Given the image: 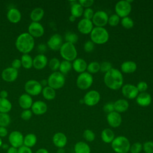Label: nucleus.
<instances>
[{
	"instance_id": "nucleus-21",
	"label": "nucleus",
	"mask_w": 153,
	"mask_h": 153,
	"mask_svg": "<svg viewBox=\"0 0 153 153\" xmlns=\"http://www.w3.org/2000/svg\"><path fill=\"white\" fill-rule=\"evenodd\" d=\"M47 57L43 54L36 55L33 59V66L36 69H42L47 65Z\"/></svg>"
},
{
	"instance_id": "nucleus-11",
	"label": "nucleus",
	"mask_w": 153,
	"mask_h": 153,
	"mask_svg": "<svg viewBox=\"0 0 153 153\" xmlns=\"http://www.w3.org/2000/svg\"><path fill=\"white\" fill-rule=\"evenodd\" d=\"M24 136L19 131H13L8 136V141L11 146L19 148L23 145Z\"/></svg>"
},
{
	"instance_id": "nucleus-42",
	"label": "nucleus",
	"mask_w": 153,
	"mask_h": 153,
	"mask_svg": "<svg viewBox=\"0 0 153 153\" xmlns=\"http://www.w3.org/2000/svg\"><path fill=\"white\" fill-rule=\"evenodd\" d=\"M142 150V144L139 142L133 143L130 148V153H140Z\"/></svg>"
},
{
	"instance_id": "nucleus-37",
	"label": "nucleus",
	"mask_w": 153,
	"mask_h": 153,
	"mask_svg": "<svg viewBox=\"0 0 153 153\" xmlns=\"http://www.w3.org/2000/svg\"><path fill=\"white\" fill-rule=\"evenodd\" d=\"M11 123V118L8 113H0V127H6Z\"/></svg>"
},
{
	"instance_id": "nucleus-48",
	"label": "nucleus",
	"mask_w": 153,
	"mask_h": 153,
	"mask_svg": "<svg viewBox=\"0 0 153 153\" xmlns=\"http://www.w3.org/2000/svg\"><path fill=\"white\" fill-rule=\"evenodd\" d=\"M94 11L91 8H87L84 10L83 12V16H84V19H88V20H91L92 19L93 16H94Z\"/></svg>"
},
{
	"instance_id": "nucleus-60",
	"label": "nucleus",
	"mask_w": 153,
	"mask_h": 153,
	"mask_svg": "<svg viewBox=\"0 0 153 153\" xmlns=\"http://www.w3.org/2000/svg\"><path fill=\"white\" fill-rule=\"evenodd\" d=\"M40 84L42 85V87H47V85H48L47 79H42L40 82Z\"/></svg>"
},
{
	"instance_id": "nucleus-20",
	"label": "nucleus",
	"mask_w": 153,
	"mask_h": 153,
	"mask_svg": "<svg viewBox=\"0 0 153 153\" xmlns=\"http://www.w3.org/2000/svg\"><path fill=\"white\" fill-rule=\"evenodd\" d=\"M53 143L58 148H63L68 142L66 136L62 132H57L53 136Z\"/></svg>"
},
{
	"instance_id": "nucleus-25",
	"label": "nucleus",
	"mask_w": 153,
	"mask_h": 153,
	"mask_svg": "<svg viewBox=\"0 0 153 153\" xmlns=\"http://www.w3.org/2000/svg\"><path fill=\"white\" fill-rule=\"evenodd\" d=\"M72 65V68L74 69V71L80 74L84 72L87 67V62L84 59L81 58H78L74 60Z\"/></svg>"
},
{
	"instance_id": "nucleus-4",
	"label": "nucleus",
	"mask_w": 153,
	"mask_h": 153,
	"mask_svg": "<svg viewBox=\"0 0 153 153\" xmlns=\"http://www.w3.org/2000/svg\"><path fill=\"white\" fill-rule=\"evenodd\" d=\"M90 38L94 44H103L108 41L109 33L104 27H95L90 33Z\"/></svg>"
},
{
	"instance_id": "nucleus-7",
	"label": "nucleus",
	"mask_w": 153,
	"mask_h": 153,
	"mask_svg": "<svg viewBox=\"0 0 153 153\" xmlns=\"http://www.w3.org/2000/svg\"><path fill=\"white\" fill-rule=\"evenodd\" d=\"M93 82L91 74L87 72L80 74L76 79V85L81 90H86L90 87Z\"/></svg>"
},
{
	"instance_id": "nucleus-6",
	"label": "nucleus",
	"mask_w": 153,
	"mask_h": 153,
	"mask_svg": "<svg viewBox=\"0 0 153 153\" xmlns=\"http://www.w3.org/2000/svg\"><path fill=\"white\" fill-rule=\"evenodd\" d=\"M47 81L49 87L54 90L59 89L65 85V78L60 72H54L48 76Z\"/></svg>"
},
{
	"instance_id": "nucleus-29",
	"label": "nucleus",
	"mask_w": 153,
	"mask_h": 153,
	"mask_svg": "<svg viewBox=\"0 0 153 153\" xmlns=\"http://www.w3.org/2000/svg\"><path fill=\"white\" fill-rule=\"evenodd\" d=\"M75 153H90L91 149L89 145L82 141L78 142L74 146Z\"/></svg>"
},
{
	"instance_id": "nucleus-3",
	"label": "nucleus",
	"mask_w": 153,
	"mask_h": 153,
	"mask_svg": "<svg viewBox=\"0 0 153 153\" xmlns=\"http://www.w3.org/2000/svg\"><path fill=\"white\" fill-rule=\"evenodd\" d=\"M130 143L128 139L124 136H118L111 142V147L116 153H127L129 152Z\"/></svg>"
},
{
	"instance_id": "nucleus-13",
	"label": "nucleus",
	"mask_w": 153,
	"mask_h": 153,
	"mask_svg": "<svg viewBox=\"0 0 153 153\" xmlns=\"http://www.w3.org/2000/svg\"><path fill=\"white\" fill-rule=\"evenodd\" d=\"M121 92L123 96L128 99H133L136 98L139 93L136 86L130 84H127L123 85L122 87Z\"/></svg>"
},
{
	"instance_id": "nucleus-46",
	"label": "nucleus",
	"mask_w": 153,
	"mask_h": 153,
	"mask_svg": "<svg viewBox=\"0 0 153 153\" xmlns=\"http://www.w3.org/2000/svg\"><path fill=\"white\" fill-rule=\"evenodd\" d=\"M112 68V65L109 62H103L101 64H100V71L102 72L106 73Z\"/></svg>"
},
{
	"instance_id": "nucleus-30",
	"label": "nucleus",
	"mask_w": 153,
	"mask_h": 153,
	"mask_svg": "<svg viewBox=\"0 0 153 153\" xmlns=\"http://www.w3.org/2000/svg\"><path fill=\"white\" fill-rule=\"evenodd\" d=\"M44 11L42 8H34L30 13V17L33 22H39L44 17Z\"/></svg>"
},
{
	"instance_id": "nucleus-26",
	"label": "nucleus",
	"mask_w": 153,
	"mask_h": 153,
	"mask_svg": "<svg viewBox=\"0 0 153 153\" xmlns=\"http://www.w3.org/2000/svg\"><path fill=\"white\" fill-rule=\"evenodd\" d=\"M115 111L120 113L124 112L127 110L129 106L128 102L125 99H118L114 103Z\"/></svg>"
},
{
	"instance_id": "nucleus-43",
	"label": "nucleus",
	"mask_w": 153,
	"mask_h": 153,
	"mask_svg": "<svg viewBox=\"0 0 153 153\" xmlns=\"http://www.w3.org/2000/svg\"><path fill=\"white\" fill-rule=\"evenodd\" d=\"M60 64V62L59 60L56 57H54L50 60L48 63V66L52 71H56L59 68Z\"/></svg>"
},
{
	"instance_id": "nucleus-28",
	"label": "nucleus",
	"mask_w": 153,
	"mask_h": 153,
	"mask_svg": "<svg viewBox=\"0 0 153 153\" xmlns=\"http://www.w3.org/2000/svg\"><path fill=\"white\" fill-rule=\"evenodd\" d=\"M137 69V65L133 61H126L124 62L121 65V69L122 72L126 74H131Z\"/></svg>"
},
{
	"instance_id": "nucleus-17",
	"label": "nucleus",
	"mask_w": 153,
	"mask_h": 153,
	"mask_svg": "<svg viewBox=\"0 0 153 153\" xmlns=\"http://www.w3.org/2000/svg\"><path fill=\"white\" fill-rule=\"evenodd\" d=\"M77 28L80 33L87 35L91 33L93 29V24L91 20L82 19L78 23Z\"/></svg>"
},
{
	"instance_id": "nucleus-51",
	"label": "nucleus",
	"mask_w": 153,
	"mask_h": 153,
	"mask_svg": "<svg viewBox=\"0 0 153 153\" xmlns=\"http://www.w3.org/2000/svg\"><path fill=\"white\" fill-rule=\"evenodd\" d=\"M103 109L105 112L107 113H111L113 111H115L114 110V103H106L103 107Z\"/></svg>"
},
{
	"instance_id": "nucleus-52",
	"label": "nucleus",
	"mask_w": 153,
	"mask_h": 153,
	"mask_svg": "<svg viewBox=\"0 0 153 153\" xmlns=\"http://www.w3.org/2000/svg\"><path fill=\"white\" fill-rule=\"evenodd\" d=\"M78 3L82 7L85 8H90L93 3L94 1L93 0H79L78 1Z\"/></svg>"
},
{
	"instance_id": "nucleus-41",
	"label": "nucleus",
	"mask_w": 153,
	"mask_h": 153,
	"mask_svg": "<svg viewBox=\"0 0 153 153\" xmlns=\"http://www.w3.org/2000/svg\"><path fill=\"white\" fill-rule=\"evenodd\" d=\"M83 137L85 140L91 142L95 139L96 136L92 130L90 129H87L83 133Z\"/></svg>"
},
{
	"instance_id": "nucleus-19",
	"label": "nucleus",
	"mask_w": 153,
	"mask_h": 153,
	"mask_svg": "<svg viewBox=\"0 0 153 153\" xmlns=\"http://www.w3.org/2000/svg\"><path fill=\"white\" fill-rule=\"evenodd\" d=\"M48 107L47 104L41 100H37L33 103L31 106L32 113L36 115H41L45 114L47 111Z\"/></svg>"
},
{
	"instance_id": "nucleus-40",
	"label": "nucleus",
	"mask_w": 153,
	"mask_h": 153,
	"mask_svg": "<svg viewBox=\"0 0 153 153\" xmlns=\"http://www.w3.org/2000/svg\"><path fill=\"white\" fill-rule=\"evenodd\" d=\"M121 25L124 28L127 29L132 28L134 26V22L133 20L128 16L123 17L121 21Z\"/></svg>"
},
{
	"instance_id": "nucleus-63",
	"label": "nucleus",
	"mask_w": 153,
	"mask_h": 153,
	"mask_svg": "<svg viewBox=\"0 0 153 153\" xmlns=\"http://www.w3.org/2000/svg\"><path fill=\"white\" fill-rule=\"evenodd\" d=\"M3 149H7V150L9 148V146H8V145H7V144H2V146H1Z\"/></svg>"
},
{
	"instance_id": "nucleus-55",
	"label": "nucleus",
	"mask_w": 153,
	"mask_h": 153,
	"mask_svg": "<svg viewBox=\"0 0 153 153\" xmlns=\"http://www.w3.org/2000/svg\"><path fill=\"white\" fill-rule=\"evenodd\" d=\"M47 47L46 45L42 43L39 44L36 48V50L39 53V54H43V53L47 51Z\"/></svg>"
},
{
	"instance_id": "nucleus-33",
	"label": "nucleus",
	"mask_w": 153,
	"mask_h": 153,
	"mask_svg": "<svg viewBox=\"0 0 153 153\" xmlns=\"http://www.w3.org/2000/svg\"><path fill=\"white\" fill-rule=\"evenodd\" d=\"M42 94L44 99L48 100H51L54 99L56 94L55 90L49 86L45 87L42 88Z\"/></svg>"
},
{
	"instance_id": "nucleus-45",
	"label": "nucleus",
	"mask_w": 153,
	"mask_h": 153,
	"mask_svg": "<svg viewBox=\"0 0 153 153\" xmlns=\"http://www.w3.org/2000/svg\"><path fill=\"white\" fill-rule=\"evenodd\" d=\"M119 22H120V17L117 16L116 14H112L108 18V23L111 26H115L118 25Z\"/></svg>"
},
{
	"instance_id": "nucleus-36",
	"label": "nucleus",
	"mask_w": 153,
	"mask_h": 153,
	"mask_svg": "<svg viewBox=\"0 0 153 153\" xmlns=\"http://www.w3.org/2000/svg\"><path fill=\"white\" fill-rule=\"evenodd\" d=\"M72 68V65L70 62L67 60H63L60 62L59 69L60 70V73L62 74H66L71 70Z\"/></svg>"
},
{
	"instance_id": "nucleus-58",
	"label": "nucleus",
	"mask_w": 153,
	"mask_h": 153,
	"mask_svg": "<svg viewBox=\"0 0 153 153\" xmlns=\"http://www.w3.org/2000/svg\"><path fill=\"white\" fill-rule=\"evenodd\" d=\"M8 92L6 90H2L0 92V97L1 98H4V99H7L8 97Z\"/></svg>"
},
{
	"instance_id": "nucleus-35",
	"label": "nucleus",
	"mask_w": 153,
	"mask_h": 153,
	"mask_svg": "<svg viewBox=\"0 0 153 153\" xmlns=\"http://www.w3.org/2000/svg\"><path fill=\"white\" fill-rule=\"evenodd\" d=\"M20 60L22 66L25 69H30L33 66V59L29 54H23Z\"/></svg>"
},
{
	"instance_id": "nucleus-32",
	"label": "nucleus",
	"mask_w": 153,
	"mask_h": 153,
	"mask_svg": "<svg viewBox=\"0 0 153 153\" xmlns=\"http://www.w3.org/2000/svg\"><path fill=\"white\" fill-rule=\"evenodd\" d=\"M84 10L83 7L78 3L75 2L74 4H72L71 8V15L74 16V17H79L83 14Z\"/></svg>"
},
{
	"instance_id": "nucleus-61",
	"label": "nucleus",
	"mask_w": 153,
	"mask_h": 153,
	"mask_svg": "<svg viewBox=\"0 0 153 153\" xmlns=\"http://www.w3.org/2000/svg\"><path fill=\"white\" fill-rule=\"evenodd\" d=\"M69 20L70 22H74V21L76 20V17H74V16H72V15H71V16H69Z\"/></svg>"
},
{
	"instance_id": "nucleus-34",
	"label": "nucleus",
	"mask_w": 153,
	"mask_h": 153,
	"mask_svg": "<svg viewBox=\"0 0 153 153\" xmlns=\"http://www.w3.org/2000/svg\"><path fill=\"white\" fill-rule=\"evenodd\" d=\"M12 108L11 103L7 99L0 98V113H8Z\"/></svg>"
},
{
	"instance_id": "nucleus-8",
	"label": "nucleus",
	"mask_w": 153,
	"mask_h": 153,
	"mask_svg": "<svg viewBox=\"0 0 153 153\" xmlns=\"http://www.w3.org/2000/svg\"><path fill=\"white\" fill-rule=\"evenodd\" d=\"M25 90L30 96H37L42 92V87L38 81L30 79L25 83Z\"/></svg>"
},
{
	"instance_id": "nucleus-31",
	"label": "nucleus",
	"mask_w": 153,
	"mask_h": 153,
	"mask_svg": "<svg viewBox=\"0 0 153 153\" xmlns=\"http://www.w3.org/2000/svg\"><path fill=\"white\" fill-rule=\"evenodd\" d=\"M37 142V137L36 135L33 133L27 134L24 137L23 140V145L31 148L34 146Z\"/></svg>"
},
{
	"instance_id": "nucleus-38",
	"label": "nucleus",
	"mask_w": 153,
	"mask_h": 153,
	"mask_svg": "<svg viewBox=\"0 0 153 153\" xmlns=\"http://www.w3.org/2000/svg\"><path fill=\"white\" fill-rule=\"evenodd\" d=\"M87 72L89 74H96L100 71V64L97 62H91L87 67Z\"/></svg>"
},
{
	"instance_id": "nucleus-53",
	"label": "nucleus",
	"mask_w": 153,
	"mask_h": 153,
	"mask_svg": "<svg viewBox=\"0 0 153 153\" xmlns=\"http://www.w3.org/2000/svg\"><path fill=\"white\" fill-rule=\"evenodd\" d=\"M21 66H22V62H21V60L20 59H16L13 60V62L11 63V67L13 68L16 69L17 70Z\"/></svg>"
},
{
	"instance_id": "nucleus-12",
	"label": "nucleus",
	"mask_w": 153,
	"mask_h": 153,
	"mask_svg": "<svg viewBox=\"0 0 153 153\" xmlns=\"http://www.w3.org/2000/svg\"><path fill=\"white\" fill-rule=\"evenodd\" d=\"M100 99V94L96 90H90L88 91L83 98L84 103L88 106H93L96 105L98 103Z\"/></svg>"
},
{
	"instance_id": "nucleus-56",
	"label": "nucleus",
	"mask_w": 153,
	"mask_h": 153,
	"mask_svg": "<svg viewBox=\"0 0 153 153\" xmlns=\"http://www.w3.org/2000/svg\"><path fill=\"white\" fill-rule=\"evenodd\" d=\"M8 134V130L6 127H0V137H4Z\"/></svg>"
},
{
	"instance_id": "nucleus-59",
	"label": "nucleus",
	"mask_w": 153,
	"mask_h": 153,
	"mask_svg": "<svg viewBox=\"0 0 153 153\" xmlns=\"http://www.w3.org/2000/svg\"><path fill=\"white\" fill-rule=\"evenodd\" d=\"M35 153H49V152L45 148H39L36 151Z\"/></svg>"
},
{
	"instance_id": "nucleus-44",
	"label": "nucleus",
	"mask_w": 153,
	"mask_h": 153,
	"mask_svg": "<svg viewBox=\"0 0 153 153\" xmlns=\"http://www.w3.org/2000/svg\"><path fill=\"white\" fill-rule=\"evenodd\" d=\"M142 150L145 153H153V142L146 141L142 144Z\"/></svg>"
},
{
	"instance_id": "nucleus-9",
	"label": "nucleus",
	"mask_w": 153,
	"mask_h": 153,
	"mask_svg": "<svg viewBox=\"0 0 153 153\" xmlns=\"http://www.w3.org/2000/svg\"><path fill=\"white\" fill-rule=\"evenodd\" d=\"M115 11L120 17H127L131 11V5L127 1H120L115 4Z\"/></svg>"
},
{
	"instance_id": "nucleus-64",
	"label": "nucleus",
	"mask_w": 153,
	"mask_h": 153,
	"mask_svg": "<svg viewBox=\"0 0 153 153\" xmlns=\"http://www.w3.org/2000/svg\"><path fill=\"white\" fill-rule=\"evenodd\" d=\"M2 139L0 138V148L2 146Z\"/></svg>"
},
{
	"instance_id": "nucleus-57",
	"label": "nucleus",
	"mask_w": 153,
	"mask_h": 153,
	"mask_svg": "<svg viewBox=\"0 0 153 153\" xmlns=\"http://www.w3.org/2000/svg\"><path fill=\"white\" fill-rule=\"evenodd\" d=\"M7 153H18V148L10 146L7 150Z\"/></svg>"
},
{
	"instance_id": "nucleus-47",
	"label": "nucleus",
	"mask_w": 153,
	"mask_h": 153,
	"mask_svg": "<svg viewBox=\"0 0 153 153\" xmlns=\"http://www.w3.org/2000/svg\"><path fill=\"white\" fill-rule=\"evenodd\" d=\"M20 116L22 120L25 121H27L31 118L32 116V112L31 110H29V109L23 110Z\"/></svg>"
},
{
	"instance_id": "nucleus-50",
	"label": "nucleus",
	"mask_w": 153,
	"mask_h": 153,
	"mask_svg": "<svg viewBox=\"0 0 153 153\" xmlns=\"http://www.w3.org/2000/svg\"><path fill=\"white\" fill-rule=\"evenodd\" d=\"M136 87H137L139 92H140V93L145 92V91L148 88V84L145 81H140L137 84Z\"/></svg>"
},
{
	"instance_id": "nucleus-39",
	"label": "nucleus",
	"mask_w": 153,
	"mask_h": 153,
	"mask_svg": "<svg viewBox=\"0 0 153 153\" xmlns=\"http://www.w3.org/2000/svg\"><path fill=\"white\" fill-rule=\"evenodd\" d=\"M65 39L67 42L71 44H75L78 40V35L73 32H68L65 35Z\"/></svg>"
},
{
	"instance_id": "nucleus-1",
	"label": "nucleus",
	"mask_w": 153,
	"mask_h": 153,
	"mask_svg": "<svg viewBox=\"0 0 153 153\" xmlns=\"http://www.w3.org/2000/svg\"><path fill=\"white\" fill-rule=\"evenodd\" d=\"M103 80L105 85L110 89L114 90L120 88L123 84L122 73L115 68H112L105 73Z\"/></svg>"
},
{
	"instance_id": "nucleus-5",
	"label": "nucleus",
	"mask_w": 153,
	"mask_h": 153,
	"mask_svg": "<svg viewBox=\"0 0 153 153\" xmlns=\"http://www.w3.org/2000/svg\"><path fill=\"white\" fill-rule=\"evenodd\" d=\"M60 54L65 60L74 61L77 57V51L74 44L67 42L63 43L60 48Z\"/></svg>"
},
{
	"instance_id": "nucleus-18",
	"label": "nucleus",
	"mask_w": 153,
	"mask_h": 153,
	"mask_svg": "<svg viewBox=\"0 0 153 153\" xmlns=\"http://www.w3.org/2000/svg\"><path fill=\"white\" fill-rule=\"evenodd\" d=\"M106 120L109 125L113 128L119 127L122 123V117L121 115L116 111L109 113L106 117Z\"/></svg>"
},
{
	"instance_id": "nucleus-15",
	"label": "nucleus",
	"mask_w": 153,
	"mask_h": 153,
	"mask_svg": "<svg viewBox=\"0 0 153 153\" xmlns=\"http://www.w3.org/2000/svg\"><path fill=\"white\" fill-rule=\"evenodd\" d=\"M63 44L62 37L58 33L53 35L47 41L48 47L54 51L60 50Z\"/></svg>"
},
{
	"instance_id": "nucleus-23",
	"label": "nucleus",
	"mask_w": 153,
	"mask_h": 153,
	"mask_svg": "<svg viewBox=\"0 0 153 153\" xmlns=\"http://www.w3.org/2000/svg\"><path fill=\"white\" fill-rule=\"evenodd\" d=\"M151 100L152 99L151 95L146 92L140 93L136 97L137 103L143 107L149 106L151 103Z\"/></svg>"
},
{
	"instance_id": "nucleus-62",
	"label": "nucleus",
	"mask_w": 153,
	"mask_h": 153,
	"mask_svg": "<svg viewBox=\"0 0 153 153\" xmlns=\"http://www.w3.org/2000/svg\"><path fill=\"white\" fill-rule=\"evenodd\" d=\"M57 153H65V151L63 148H59L57 151Z\"/></svg>"
},
{
	"instance_id": "nucleus-22",
	"label": "nucleus",
	"mask_w": 153,
	"mask_h": 153,
	"mask_svg": "<svg viewBox=\"0 0 153 153\" xmlns=\"http://www.w3.org/2000/svg\"><path fill=\"white\" fill-rule=\"evenodd\" d=\"M19 104L20 106L24 110L29 109V108H31L33 104L32 98L30 95L27 93L22 94L19 97Z\"/></svg>"
},
{
	"instance_id": "nucleus-49",
	"label": "nucleus",
	"mask_w": 153,
	"mask_h": 153,
	"mask_svg": "<svg viewBox=\"0 0 153 153\" xmlns=\"http://www.w3.org/2000/svg\"><path fill=\"white\" fill-rule=\"evenodd\" d=\"M94 48V44L91 41H87L84 45V50L87 53L91 52Z\"/></svg>"
},
{
	"instance_id": "nucleus-14",
	"label": "nucleus",
	"mask_w": 153,
	"mask_h": 153,
	"mask_svg": "<svg viewBox=\"0 0 153 153\" xmlns=\"http://www.w3.org/2000/svg\"><path fill=\"white\" fill-rule=\"evenodd\" d=\"M28 33L33 38H39L44 33V29L39 22H32L28 27Z\"/></svg>"
},
{
	"instance_id": "nucleus-10",
	"label": "nucleus",
	"mask_w": 153,
	"mask_h": 153,
	"mask_svg": "<svg viewBox=\"0 0 153 153\" xmlns=\"http://www.w3.org/2000/svg\"><path fill=\"white\" fill-rule=\"evenodd\" d=\"M108 15L105 11H98L94 14L91 21L96 27H103L108 23Z\"/></svg>"
},
{
	"instance_id": "nucleus-54",
	"label": "nucleus",
	"mask_w": 153,
	"mask_h": 153,
	"mask_svg": "<svg viewBox=\"0 0 153 153\" xmlns=\"http://www.w3.org/2000/svg\"><path fill=\"white\" fill-rule=\"evenodd\" d=\"M18 153H33L31 148L27 147L25 145H22L18 148Z\"/></svg>"
},
{
	"instance_id": "nucleus-2",
	"label": "nucleus",
	"mask_w": 153,
	"mask_h": 153,
	"mask_svg": "<svg viewBox=\"0 0 153 153\" xmlns=\"http://www.w3.org/2000/svg\"><path fill=\"white\" fill-rule=\"evenodd\" d=\"M15 45L20 52L23 54H28L34 47V38L27 32L22 33L17 38Z\"/></svg>"
},
{
	"instance_id": "nucleus-16",
	"label": "nucleus",
	"mask_w": 153,
	"mask_h": 153,
	"mask_svg": "<svg viewBox=\"0 0 153 153\" xmlns=\"http://www.w3.org/2000/svg\"><path fill=\"white\" fill-rule=\"evenodd\" d=\"M18 71L12 67H8L4 69L1 74L2 78L4 81L11 82L14 81L18 76Z\"/></svg>"
},
{
	"instance_id": "nucleus-27",
	"label": "nucleus",
	"mask_w": 153,
	"mask_h": 153,
	"mask_svg": "<svg viewBox=\"0 0 153 153\" xmlns=\"http://www.w3.org/2000/svg\"><path fill=\"white\" fill-rule=\"evenodd\" d=\"M100 137L104 143H111V142L115 138V134L114 131L111 129L107 128L103 129L102 131Z\"/></svg>"
},
{
	"instance_id": "nucleus-24",
	"label": "nucleus",
	"mask_w": 153,
	"mask_h": 153,
	"mask_svg": "<svg viewBox=\"0 0 153 153\" xmlns=\"http://www.w3.org/2000/svg\"><path fill=\"white\" fill-rule=\"evenodd\" d=\"M7 17L11 23H17L20 21L22 15L19 10L15 8H12L8 11Z\"/></svg>"
}]
</instances>
